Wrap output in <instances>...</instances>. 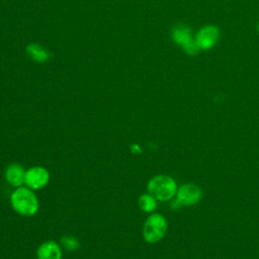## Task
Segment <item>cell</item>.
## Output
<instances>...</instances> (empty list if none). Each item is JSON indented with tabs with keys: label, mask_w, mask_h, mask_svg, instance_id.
Listing matches in <instances>:
<instances>
[{
	"label": "cell",
	"mask_w": 259,
	"mask_h": 259,
	"mask_svg": "<svg viewBox=\"0 0 259 259\" xmlns=\"http://www.w3.org/2000/svg\"><path fill=\"white\" fill-rule=\"evenodd\" d=\"M182 48V51L187 55V56H190V57H194V56H197L200 52H201V49L200 47L198 46V44L196 42V40L194 38H192L191 40H189L188 42H186L184 46L181 47Z\"/></svg>",
	"instance_id": "cell-12"
},
{
	"label": "cell",
	"mask_w": 259,
	"mask_h": 259,
	"mask_svg": "<svg viewBox=\"0 0 259 259\" xmlns=\"http://www.w3.org/2000/svg\"><path fill=\"white\" fill-rule=\"evenodd\" d=\"M171 38L174 44L177 46H184L186 42L191 40L193 38L191 29L183 24L176 25L171 30Z\"/></svg>",
	"instance_id": "cell-10"
},
{
	"label": "cell",
	"mask_w": 259,
	"mask_h": 259,
	"mask_svg": "<svg viewBox=\"0 0 259 259\" xmlns=\"http://www.w3.org/2000/svg\"><path fill=\"white\" fill-rule=\"evenodd\" d=\"M202 196L201 188L194 183H186L181 185L176 192L175 200L181 206H190L197 203Z\"/></svg>",
	"instance_id": "cell-4"
},
{
	"label": "cell",
	"mask_w": 259,
	"mask_h": 259,
	"mask_svg": "<svg viewBox=\"0 0 259 259\" xmlns=\"http://www.w3.org/2000/svg\"><path fill=\"white\" fill-rule=\"evenodd\" d=\"M12 208L19 214L30 217L38 210V199L30 188L18 187L10 197Z\"/></svg>",
	"instance_id": "cell-1"
},
{
	"label": "cell",
	"mask_w": 259,
	"mask_h": 259,
	"mask_svg": "<svg viewBox=\"0 0 259 259\" xmlns=\"http://www.w3.org/2000/svg\"><path fill=\"white\" fill-rule=\"evenodd\" d=\"M62 244L67 250H75L79 247L78 241L72 237H64L62 239Z\"/></svg>",
	"instance_id": "cell-13"
},
{
	"label": "cell",
	"mask_w": 259,
	"mask_h": 259,
	"mask_svg": "<svg viewBox=\"0 0 259 259\" xmlns=\"http://www.w3.org/2000/svg\"><path fill=\"white\" fill-rule=\"evenodd\" d=\"M25 172L23 167L20 164H10L8 165V167L6 168L5 171V178L6 181L15 187H19L24 183V179H25Z\"/></svg>",
	"instance_id": "cell-8"
},
{
	"label": "cell",
	"mask_w": 259,
	"mask_h": 259,
	"mask_svg": "<svg viewBox=\"0 0 259 259\" xmlns=\"http://www.w3.org/2000/svg\"><path fill=\"white\" fill-rule=\"evenodd\" d=\"M50 180V173L47 169L40 166L29 168L25 172L24 183L30 189L37 190L45 187Z\"/></svg>",
	"instance_id": "cell-6"
},
{
	"label": "cell",
	"mask_w": 259,
	"mask_h": 259,
	"mask_svg": "<svg viewBox=\"0 0 259 259\" xmlns=\"http://www.w3.org/2000/svg\"><path fill=\"white\" fill-rule=\"evenodd\" d=\"M167 229L166 219L160 213H153L148 217L144 224L143 237L148 243H157L165 236Z\"/></svg>",
	"instance_id": "cell-3"
},
{
	"label": "cell",
	"mask_w": 259,
	"mask_h": 259,
	"mask_svg": "<svg viewBox=\"0 0 259 259\" xmlns=\"http://www.w3.org/2000/svg\"><path fill=\"white\" fill-rule=\"evenodd\" d=\"M257 31H258V33H259V21H258V23H257Z\"/></svg>",
	"instance_id": "cell-14"
},
{
	"label": "cell",
	"mask_w": 259,
	"mask_h": 259,
	"mask_svg": "<svg viewBox=\"0 0 259 259\" xmlns=\"http://www.w3.org/2000/svg\"><path fill=\"white\" fill-rule=\"evenodd\" d=\"M26 56L34 63L42 64L52 58V53L37 42H30L25 47Z\"/></svg>",
	"instance_id": "cell-7"
},
{
	"label": "cell",
	"mask_w": 259,
	"mask_h": 259,
	"mask_svg": "<svg viewBox=\"0 0 259 259\" xmlns=\"http://www.w3.org/2000/svg\"><path fill=\"white\" fill-rule=\"evenodd\" d=\"M157 199L150 193L143 194L139 198V206L145 212H151L157 207Z\"/></svg>",
	"instance_id": "cell-11"
},
{
	"label": "cell",
	"mask_w": 259,
	"mask_h": 259,
	"mask_svg": "<svg viewBox=\"0 0 259 259\" xmlns=\"http://www.w3.org/2000/svg\"><path fill=\"white\" fill-rule=\"evenodd\" d=\"M36 256L37 259H62V251L58 243L47 241L38 247Z\"/></svg>",
	"instance_id": "cell-9"
},
{
	"label": "cell",
	"mask_w": 259,
	"mask_h": 259,
	"mask_svg": "<svg viewBox=\"0 0 259 259\" xmlns=\"http://www.w3.org/2000/svg\"><path fill=\"white\" fill-rule=\"evenodd\" d=\"M194 39L201 51H208L218 44L220 39V29L214 24H206L198 29Z\"/></svg>",
	"instance_id": "cell-5"
},
{
	"label": "cell",
	"mask_w": 259,
	"mask_h": 259,
	"mask_svg": "<svg viewBox=\"0 0 259 259\" xmlns=\"http://www.w3.org/2000/svg\"><path fill=\"white\" fill-rule=\"evenodd\" d=\"M147 188L149 193L160 201L170 200L178 189L175 180L167 175L154 176L149 180Z\"/></svg>",
	"instance_id": "cell-2"
}]
</instances>
